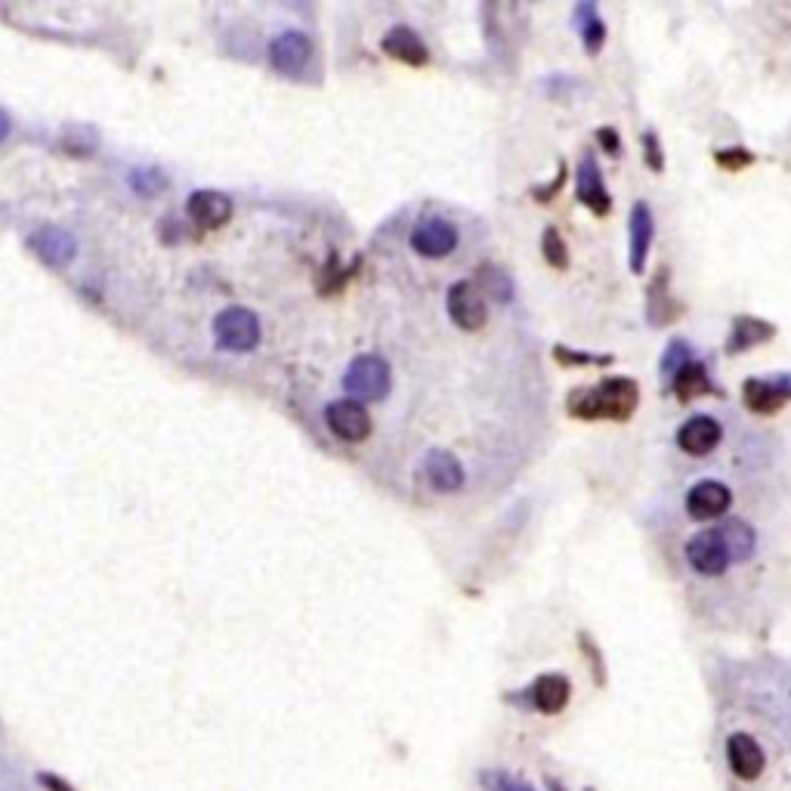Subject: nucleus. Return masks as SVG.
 <instances>
[{
    "label": "nucleus",
    "instance_id": "obj_1",
    "mask_svg": "<svg viewBox=\"0 0 791 791\" xmlns=\"http://www.w3.org/2000/svg\"><path fill=\"white\" fill-rule=\"evenodd\" d=\"M638 408V384L628 378H609L594 390H576L569 396V411L576 418H613L625 421Z\"/></svg>",
    "mask_w": 791,
    "mask_h": 791
},
{
    "label": "nucleus",
    "instance_id": "obj_2",
    "mask_svg": "<svg viewBox=\"0 0 791 791\" xmlns=\"http://www.w3.org/2000/svg\"><path fill=\"white\" fill-rule=\"evenodd\" d=\"M344 390L349 396H356V403H378L384 399L386 390H390V368L381 356L366 353L359 359H353V366L344 374Z\"/></svg>",
    "mask_w": 791,
    "mask_h": 791
},
{
    "label": "nucleus",
    "instance_id": "obj_3",
    "mask_svg": "<svg viewBox=\"0 0 791 791\" xmlns=\"http://www.w3.org/2000/svg\"><path fill=\"white\" fill-rule=\"evenodd\" d=\"M213 334L220 347L232 349V353H245V349L257 347L260 341V322L251 309L230 307L223 309L213 322Z\"/></svg>",
    "mask_w": 791,
    "mask_h": 791
},
{
    "label": "nucleus",
    "instance_id": "obj_4",
    "mask_svg": "<svg viewBox=\"0 0 791 791\" xmlns=\"http://www.w3.org/2000/svg\"><path fill=\"white\" fill-rule=\"evenodd\" d=\"M411 248L427 260H443L458 248V230L445 217H427L411 230Z\"/></svg>",
    "mask_w": 791,
    "mask_h": 791
},
{
    "label": "nucleus",
    "instance_id": "obj_5",
    "mask_svg": "<svg viewBox=\"0 0 791 791\" xmlns=\"http://www.w3.org/2000/svg\"><path fill=\"white\" fill-rule=\"evenodd\" d=\"M687 563L705 579H717L730 569V554L717 535V529H705L687 541Z\"/></svg>",
    "mask_w": 791,
    "mask_h": 791
},
{
    "label": "nucleus",
    "instance_id": "obj_6",
    "mask_svg": "<svg viewBox=\"0 0 791 791\" xmlns=\"http://www.w3.org/2000/svg\"><path fill=\"white\" fill-rule=\"evenodd\" d=\"M448 316L452 322L464 331H480L489 319V309H485L483 291L477 288L473 282H458L448 291Z\"/></svg>",
    "mask_w": 791,
    "mask_h": 791
},
{
    "label": "nucleus",
    "instance_id": "obj_7",
    "mask_svg": "<svg viewBox=\"0 0 791 791\" xmlns=\"http://www.w3.org/2000/svg\"><path fill=\"white\" fill-rule=\"evenodd\" d=\"M720 440H724V427H720L715 415H693L690 421H683V427L677 430V445L690 458L712 455L720 445Z\"/></svg>",
    "mask_w": 791,
    "mask_h": 791
},
{
    "label": "nucleus",
    "instance_id": "obj_8",
    "mask_svg": "<svg viewBox=\"0 0 791 791\" xmlns=\"http://www.w3.org/2000/svg\"><path fill=\"white\" fill-rule=\"evenodd\" d=\"M730 504H733V492L720 480H702L687 492V514L699 522L724 517L730 510Z\"/></svg>",
    "mask_w": 791,
    "mask_h": 791
},
{
    "label": "nucleus",
    "instance_id": "obj_9",
    "mask_svg": "<svg viewBox=\"0 0 791 791\" xmlns=\"http://www.w3.org/2000/svg\"><path fill=\"white\" fill-rule=\"evenodd\" d=\"M325 421H329L331 433L341 436L344 443H362L371 433V418H368L366 406L356 403V399L331 403L329 411H325Z\"/></svg>",
    "mask_w": 791,
    "mask_h": 791
},
{
    "label": "nucleus",
    "instance_id": "obj_10",
    "mask_svg": "<svg viewBox=\"0 0 791 791\" xmlns=\"http://www.w3.org/2000/svg\"><path fill=\"white\" fill-rule=\"evenodd\" d=\"M424 473L436 492H458L464 485L461 461L448 448H430L427 452Z\"/></svg>",
    "mask_w": 791,
    "mask_h": 791
},
{
    "label": "nucleus",
    "instance_id": "obj_11",
    "mask_svg": "<svg viewBox=\"0 0 791 791\" xmlns=\"http://www.w3.org/2000/svg\"><path fill=\"white\" fill-rule=\"evenodd\" d=\"M727 757H730V767H733L736 776L745 779V782L757 779L764 773V764H767L761 745L754 742L752 736L745 733H736L727 739Z\"/></svg>",
    "mask_w": 791,
    "mask_h": 791
},
{
    "label": "nucleus",
    "instance_id": "obj_12",
    "mask_svg": "<svg viewBox=\"0 0 791 791\" xmlns=\"http://www.w3.org/2000/svg\"><path fill=\"white\" fill-rule=\"evenodd\" d=\"M270 59L272 65L285 75H294L307 65L309 59V40L300 35V32H285L279 38L272 40L270 47Z\"/></svg>",
    "mask_w": 791,
    "mask_h": 791
},
{
    "label": "nucleus",
    "instance_id": "obj_13",
    "mask_svg": "<svg viewBox=\"0 0 791 791\" xmlns=\"http://www.w3.org/2000/svg\"><path fill=\"white\" fill-rule=\"evenodd\" d=\"M32 248L50 263V267H65L72 257H75V238L69 232L57 230V226H47L32 235Z\"/></svg>",
    "mask_w": 791,
    "mask_h": 791
},
{
    "label": "nucleus",
    "instance_id": "obj_14",
    "mask_svg": "<svg viewBox=\"0 0 791 791\" xmlns=\"http://www.w3.org/2000/svg\"><path fill=\"white\" fill-rule=\"evenodd\" d=\"M579 201L588 205L594 213H606L609 211V195L603 189V180H600V168L597 158L588 152L581 158L579 164Z\"/></svg>",
    "mask_w": 791,
    "mask_h": 791
},
{
    "label": "nucleus",
    "instance_id": "obj_15",
    "mask_svg": "<svg viewBox=\"0 0 791 791\" xmlns=\"http://www.w3.org/2000/svg\"><path fill=\"white\" fill-rule=\"evenodd\" d=\"M717 535L724 541L727 554H730V563H745L752 560L754 547H757V535L754 529L745 520H724L720 526H715Z\"/></svg>",
    "mask_w": 791,
    "mask_h": 791
},
{
    "label": "nucleus",
    "instance_id": "obj_16",
    "mask_svg": "<svg viewBox=\"0 0 791 791\" xmlns=\"http://www.w3.org/2000/svg\"><path fill=\"white\" fill-rule=\"evenodd\" d=\"M569 693H572V687H569V680L563 675H544L535 680V687H532V702H535V708H539L541 715H557L566 708V702H569Z\"/></svg>",
    "mask_w": 791,
    "mask_h": 791
},
{
    "label": "nucleus",
    "instance_id": "obj_17",
    "mask_svg": "<svg viewBox=\"0 0 791 791\" xmlns=\"http://www.w3.org/2000/svg\"><path fill=\"white\" fill-rule=\"evenodd\" d=\"M384 50L393 59L406 62V65H424L427 62V47L424 40L418 38L408 25H396L390 28L384 38Z\"/></svg>",
    "mask_w": 791,
    "mask_h": 791
},
{
    "label": "nucleus",
    "instance_id": "obj_18",
    "mask_svg": "<svg viewBox=\"0 0 791 791\" xmlns=\"http://www.w3.org/2000/svg\"><path fill=\"white\" fill-rule=\"evenodd\" d=\"M653 213L650 208L638 201L634 211H631V270L643 272L646 267V254H650V242H653Z\"/></svg>",
    "mask_w": 791,
    "mask_h": 791
},
{
    "label": "nucleus",
    "instance_id": "obj_19",
    "mask_svg": "<svg viewBox=\"0 0 791 791\" xmlns=\"http://www.w3.org/2000/svg\"><path fill=\"white\" fill-rule=\"evenodd\" d=\"M189 213L201 226H223L232 217V201L220 193H195L189 198Z\"/></svg>",
    "mask_w": 791,
    "mask_h": 791
},
{
    "label": "nucleus",
    "instance_id": "obj_20",
    "mask_svg": "<svg viewBox=\"0 0 791 791\" xmlns=\"http://www.w3.org/2000/svg\"><path fill=\"white\" fill-rule=\"evenodd\" d=\"M791 396V386L782 381H749L745 384V403L754 411H776Z\"/></svg>",
    "mask_w": 791,
    "mask_h": 791
},
{
    "label": "nucleus",
    "instance_id": "obj_21",
    "mask_svg": "<svg viewBox=\"0 0 791 791\" xmlns=\"http://www.w3.org/2000/svg\"><path fill=\"white\" fill-rule=\"evenodd\" d=\"M675 374V390L680 399H695V396H705L708 393V371H705V366L690 362V366L677 368Z\"/></svg>",
    "mask_w": 791,
    "mask_h": 791
},
{
    "label": "nucleus",
    "instance_id": "obj_22",
    "mask_svg": "<svg viewBox=\"0 0 791 791\" xmlns=\"http://www.w3.org/2000/svg\"><path fill=\"white\" fill-rule=\"evenodd\" d=\"M480 782L485 786V791H535L532 786H526L522 779L507 776V773L502 770H485L483 776H480Z\"/></svg>",
    "mask_w": 791,
    "mask_h": 791
},
{
    "label": "nucleus",
    "instance_id": "obj_23",
    "mask_svg": "<svg viewBox=\"0 0 791 791\" xmlns=\"http://www.w3.org/2000/svg\"><path fill=\"white\" fill-rule=\"evenodd\" d=\"M544 257H547V263L551 267H566L569 263V257H566V245H563L560 232L557 230H547L544 232Z\"/></svg>",
    "mask_w": 791,
    "mask_h": 791
},
{
    "label": "nucleus",
    "instance_id": "obj_24",
    "mask_svg": "<svg viewBox=\"0 0 791 791\" xmlns=\"http://www.w3.org/2000/svg\"><path fill=\"white\" fill-rule=\"evenodd\" d=\"M581 32H584V38H588V47H591V53H597L600 40H603V32H606V28H603V22L591 16V22H588V25H584Z\"/></svg>",
    "mask_w": 791,
    "mask_h": 791
},
{
    "label": "nucleus",
    "instance_id": "obj_25",
    "mask_svg": "<svg viewBox=\"0 0 791 791\" xmlns=\"http://www.w3.org/2000/svg\"><path fill=\"white\" fill-rule=\"evenodd\" d=\"M643 143H646V149H650V164L653 168H662V158H658V139L653 134L643 136Z\"/></svg>",
    "mask_w": 791,
    "mask_h": 791
},
{
    "label": "nucleus",
    "instance_id": "obj_26",
    "mask_svg": "<svg viewBox=\"0 0 791 791\" xmlns=\"http://www.w3.org/2000/svg\"><path fill=\"white\" fill-rule=\"evenodd\" d=\"M38 779L50 791H72V789H69V786H65V782H62V779H57V776H47V773H40Z\"/></svg>",
    "mask_w": 791,
    "mask_h": 791
},
{
    "label": "nucleus",
    "instance_id": "obj_27",
    "mask_svg": "<svg viewBox=\"0 0 791 791\" xmlns=\"http://www.w3.org/2000/svg\"><path fill=\"white\" fill-rule=\"evenodd\" d=\"M7 134H10V118H7V112H0V139Z\"/></svg>",
    "mask_w": 791,
    "mask_h": 791
}]
</instances>
